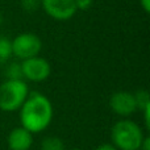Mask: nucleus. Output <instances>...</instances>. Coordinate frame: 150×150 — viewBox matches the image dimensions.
Here are the masks:
<instances>
[{"instance_id": "obj_6", "label": "nucleus", "mask_w": 150, "mask_h": 150, "mask_svg": "<svg viewBox=\"0 0 150 150\" xmlns=\"http://www.w3.org/2000/svg\"><path fill=\"white\" fill-rule=\"evenodd\" d=\"M41 8L57 21H67L76 13L74 0H41Z\"/></svg>"}, {"instance_id": "obj_8", "label": "nucleus", "mask_w": 150, "mask_h": 150, "mask_svg": "<svg viewBox=\"0 0 150 150\" xmlns=\"http://www.w3.org/2000/svg\"><path fill=\"white\" fill-rule=\"evenodd\" d=\"M33 133H30L21 125L13 128L8 133L7 137V146L9 150H30L33 146Z\"/></svg>"}, {"instance_id": "obj_9", "label": "nucleus", "mask_w": 150, "mask_h": 150, "mask_svg": "<svg viewBox=\"0 0 150 150\" xmlns=\"http://www.w3.org/2000/svg\"><path fill=\"white\" fill-rule=\"evenodd\" d=\"M40 150H66V145L58 136H46L40 142Z\"/></svg>"}, {"instance_id": "obj_1", "label": "nucleus", "mask_w": 150, "mask_h": 150, "mask_svg": "<svg viewBox=\"0 0 150 150\" xmlns=\"http://www.w3.org/2000/svg\"><path fill=\"white\" fill-rule=\"evenodd\" d=\"M53 117L54 109L52 101L41 92H29L26 100L18 109L20 125L33 134L47 129Z\"/></svg>"}, {"instance_id": "obj_5", "label": "nucleus", "mask_w": 150, "mask_h": 150, "mask_svg": "<svg viewBox=\"0 0 150 150\" xmlns=\"http://www.w3.org/2000/svg\"><path fill=\"white\" fill-rule=\"evenodd\" d=\"M23 78L29 82L40 83L46 80L52 74V66L49 61L42 57H33L21 62Z\"/></svg>"}, {"instance_id": "obj_4", "label": "nucleus", "mask_w": 150, "mask_h": 150, "mask_svg": "<svg viewBox=\"0 0 150 150\" xmlns=\"http://www.w3.org/2000/svg\"><path fill=\"white\" fill-rule=\"evenodd\" d=\"M42 49V41L34 33H21L12 40V55L21 61L37 57Z\"/></svg>"}, {"instance_id": "obj_18", "label": "nucleus", "mask_w": 150, "mask_h": 150, "mask_svg": "<svg viewBox=\"0 0 150 150\" xmlns=\"http://www.w3.org/2000/svg\"><path fill=\"white\" fill-rule=\"evenodd\" d=\"M140 4L146 13L150 12V0H140Z\"/></svg>"}, {"instance_id": "obj_2", "label": "nucleus", "mask_w": 150, "mask_h": 150, "mask_svg": "<svg viewBox=\"0 0 150 150\" xmlns=\"http://www.w3.org/2000/svg\"><path fill=\"white\" fill-rule=\"evenodd\" d=\"M144 138V129L129 119L116 121L111 129V144L117 150H140Z\"/></svg>"}, {"instance_id": "obj_13", "label": "nucleus", "mask_w": 150, "mask_h": 150, "mask_svg": "<svg viewBox=\"0 0 150 150\" xmlns=\"http://www.w3.org/2000/svg\"><path fill=\"white\" fill-rule=\"evenodd\" d=\"M21 8L25 12H36L41 8V0H21Z\"/></svg>"}, {"instance_id": "obj_3", "label": "nucleus", "mask_w": 150, "mask_h": 150, "mask_svg": "<svg viewBox=\"0 0 150 150\" xmlns=\"http://www.w3.org/2000/svg\"><path fill=\"white\" fill-rule=\"evenodd\" d=\"M29 95V86L24 79H7L0 84V111L16 112Z\"/></svg>"}, {"instance_id": "obj_14", "label": "nucleus", "mask_w": 150, "mask_h": 150, "mask_svg": "<svg viewBox=\"0 0 150 150\" xmlns=\"http://www.w3.org/2000/svg\"><path fill=\"white\" fill-rule=\"evenodd\" d=\"M75 5H76V9L79 11H87L91 8L93 0H74Z\"/></svg>"}, {"instance_id": "obj_7", "label": "nucleus", "mask_w": 150, "mask_h": 150, "mask_svg": "<svg viewBox=\"0 0 150 150\" xmlns=\"http://www.w3.org/2000/svg\"><path fill=\"white\" fill-rule=\"evenodd\" d=\"M109 107L115 115L122 119H129V116L137 111L134 95L129 91H117L112 93L109 98Z\"/></svg>"}, {"instance_id": "obj_17", "label": "nucleus", "mask_w": 150, "mask_h": 150, "mask_svg": "<svg viewBox=\"0 0 150 150\" xmlns=\"http://www.w3.org/2000/svg\"><path fill=\"white\" fill-rule=\"evenodd\" d=\"M140 150H150V137L149 136H145L142 144L140 146Z\"/></svg>"}, {"instance_id": "obj_15", "label": "nucleus", "mask_w": 150, "mask_h": 150, "mask_svg": "<svg viewBox=\"0 0 150 150\" xmlns=\"http://www.w3.org/2000/svg\"><path fill=\"white\" fill-rule=\"evenodd\" d=\"M144 113V121H145V128L150 129V105L142 111Z\"/></svg>"}, {"instance_id": "obj_20", "label": "nucleus", "mask_w": 150, "mask_h": 150, "mask_svg": "<svg viewBox=\"0 0 150 150\" xmlns=\"http://www.w3.org/2000/svg\"><path fill=\"white\" fill-rule=\"evenodd\" d=\"M66 150H83V149H79V148H71V149H66Z\"/></svg>"}, {"instance_id": "obj_12", "label": "nucleus", "mask_w": 150, "mask_h": 150, "mask_svg": "<svg viewBox=\"0 0 150 150\" xmlns=\"http://www.w3.org/2000/svg\"><path fill=\"white\" fill-rule=\"evenodd\" d=\"M5 76L7 79L17 80V79H24L23 78V69H21V63L12 62L8 65L7 70H5Z\"/></svg>"}, {"instance_id": "obj_19", "label": "nucleus", "mask_w": 150, "mask_h": 150, "mask_svg": "<svg viewBox=\"0 0 150 150\" xmlns=\"http://www.w3.org/2000/svg\"><path fill=\"white\" fill-rule=\"evenodd\" d=\"M3 21H4V17H3V13L0 12V25L3 24Z\"/></svg>"}, {"instance_id": "obj_11", "label": "nucleus", "mask_w": 150, "mask_h": 150, "mask_svg": "<svg viewBox=\"0 0 150 150\" xmlns=\"http://www.w3.org/2000/svg\"><path fill=\"white\" fill-rule=\"evenodd\" d=\"M134 100H136V105H137V111L140 109L141 112L145 108H148L150 105V96L149 92L146 90H138L134 93Z\"/></svg>"}, {"instance_id": "obj_16", "label": "nucleus", "mask_w": 150, "mask_h": 150, "mask_svg": "<svg viewBox=\"0 0 150 150\" xmlns=\"http://www.w3.org/2000/svg\"><path fill=\"white\" fill-rule=\"evenodd\" d=\"M93 150H117L116 148H115L113 145H112L111 142H105V144H101V145H99L98 148H95Z\"/></svg>"}, {"instance_id": "obj_10", "label": "nucleus", "mask_w": 150, "mask_h": 150, "mask_svg": "<svg viewBox=\"0 0 150 150\" xmlns=\"http://www.w3.org/2000/svg\"><path fill=\"white\" fill-rule=\"evenodd\" d=\"M12 57V40L0 36V63H4Z\"/></svg>"}]
</instances>
